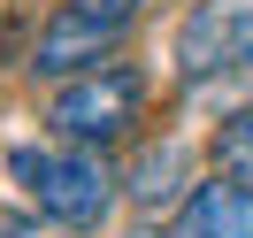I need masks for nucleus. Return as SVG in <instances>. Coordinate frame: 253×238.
<instances>
[{"instance_id": "1", "label": "nucleus", "mask_w": 253, "mask_h": 238, "mask_svg": "<svg viewBox=\"0 0 253 238\" xmlns=\"http://www.w3.org/2000/svg\"><path fill=\"white\" fill-rule=\"evenodd\" d=\"M8 177L31 192V207L62 231H92L115 207V169L92 154V146H16L8 154Z\"/></svg>"}, {"instance_id": "2", "label": "nucleus", "mask_w": 253, "mask_h": 238, "mask_svg": "<svg viewBox=\"0 0 253 238\" xmlns=\"http://www.w3.org/2000/svg\"><path fill=\"white\" fill-rule=\"evenodd\" d=\"M138 100H146L138 69H84V77H69L46 100V123H54L62 146H108L138 123Z\"/></svg>"}, {"instance_id": "3", "label": "nucleus", "mask_w": 253, "mask_h": 238, "mask_svg": "<svg viewBox=\"0 0 253 238\" xmlns=\"http://www.w3.org/2000/svg\"><path fill=\"white\" fill-rule=\"evenodd\" d=\"M138 23V0H62L39 31L31 69L39 77H84L100 54H115V39Z\"/></svg>"}, {"instance_id": "4", "label": "nucleus", "mask_w": 253, "mask_h": 238, "mask_svg": "<svg viewBox=\"0 0 253 238\" xmlns=\"http://www.w3.org/2000/svg\"><path fill=\"white\" fill-rule=\"evenodd\" d=\"M253 62V0H200L176 31V69L184 85H215L238 77Z\"/></svg>"}, {"instance_id": "5", "label": "nucleus", "mask_w": 253, "mask_h": 238, "mask_svg": "<svg viewBox=\"0 0 253 238\" xmlns=\"http://www.w3.org/2000/svg\"><path fill=\"white\" fill-rule=\"evenodd\" d=\"M176 238H253V185L215 177L176 207Z\"/></svg>"}, {"instance_id": "6", "label": "nucleus", "mask_w": 253, "mask_h": 238, "mask_svg": "<svg viewBox=\"0 0 253 238\" xmlns=\"http://www.w3.org/2000/svg\"><path fill=\"white\" fill-rule=\"evenodd\" d=\"M215 169L238 177V185H253V108H238L230 123L215 131Z\"/></svg>"}, {"instance_id": "7", "label": "nucleus", "mask_w": 253, "mask_h": 238, "mask_svg": "<svg viewBox=\"0 0 253 238\" xmlns=\"http://www.w3.org/2000/svg\"><path fill=\"white\" fill-rule=\"evenodd\" d=\"M176 169H184V154L161 146V154H146L138 169H130V192H138V200H169V192H176Z\"/></svg>"}, {"instance_id": "8", "label": "nucleus", "mask_w": 253, "mask_h": 238, "mask_svg": "<svg viewBox=\"0 0 253 238\" xmlns=\"http://www.w3.org/2000/svg\"><path fill=\"white\" fill-rule=\"evenodd\" d=\"M0 238H77V231H62V223H39V215H8V223H0Z\"/></svg>"}, {"instance_id": "9", "label": "nucleus", "mask_w": 253, "mask_h": 238, "mask_svg": "<svg viewBox=\"0 0 253 238\" xmlns=\"http://www.w3.org/2000/svg\"><path fill=\"white\" fill-rule=\"evenodd\" d=\"M130 238H154V231H130Z\"/></svg>"}]
</instances>
